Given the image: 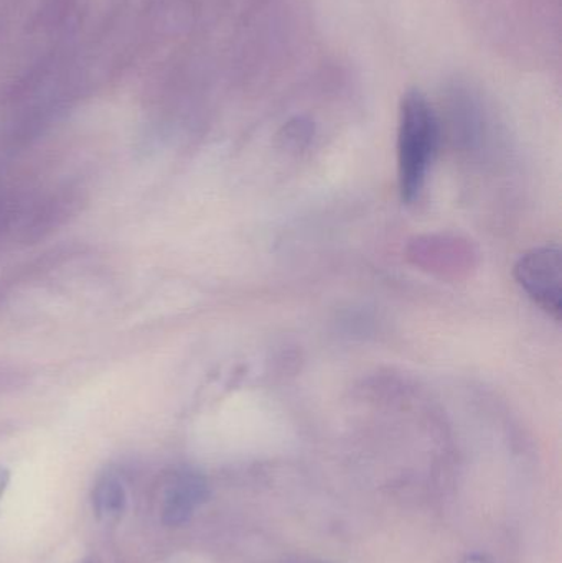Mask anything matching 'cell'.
<instances>
[{"instance_id": "1", "label": "cell", "mask_w": 562, "mask_h": 563, "mask_svg": "<svg viewBox=\"0 0 562 563\" xmlns=\"http://www.w3.org/2000/svg\"><path fill=\"white\" fill-rule=\"evenodd\" d=\"M438 139V119L428 99L419 91L406 92L398 121V184L406 205L415 203L425 190Z\"/></svg>"}, {"instance_id": "7", "label": "cell", "mask_w": 562, "mask_h": 563, "mask_svg": "<svg viewBox=\"0 0 562 563\" xmlns=\"http://www.w3.org/2000/svg\"><path fill=\"white\" fill-rule=\"evenodd\" d=\"M79 563H91V562H79Z\"/></svg>"}, {"instance_id": "4", "label": "cell", "mask_w": 562, "mask_h": 563, "mask_svg": "<svg viewBox=\"0 0 562 563\" xmlns=\"http://www.w3.org/2000/svg\"><path fill=\"white\" fill-rule=\"evenodd\" d=\"M128 508V493L124 483L115 473H102L92 488V509L96 518L104 525H112L122 518Z\"/></svg>"}, {"instance_id": "2", "label": "cell", "mask_w": 562, "mask_h": 563, "mask_svg": "<svg viewBox=\"0 0 562 563\" xmlns=\"http://www.w3.org/2000/svg\"><path fill=\"white\" fill-rule=\"evenodd\" d=\"M515 280L531 301L554 320L562 313V261L560 246L533 247L515 264Z\"/></svg>"}, {"instance_id": "6", "label": "cell", "mask_w": 562, "mask_h": 563, "mask_svg": "<svg viewBox=\"0 0 562 563\" xmlns=\"http://www.w3.org/2000/svg\"><path fill=\"white\" fill-rule=\"evenodd\" d=\"M461 563H494L492 559H488L487 555H469V558H465L464 561Z\"/></svg>"}, {"instance_id": "3", "label": "cell", "mask_w": 562, "mask_h": 563, "mask_svg": "<svg viewBox=\"0 0 562 563\" xmlns=\"http://www.w3.org/2000/svg\"><path fill=\"white\" fill-rule=\"evenodd\" d=\"M208 496L210 488L203 475L197 472L177 473L164 492L162 522L170 528L184 526L208 501Z\"/></svg>"}, {"instance_id": "5", "label": "cell", "mask_w": 562, "mask_h": 563, "mask_svg": "<svg viewBox=\"0 0 562 563\" xmlns=\"http://www.w3.org/2000/svg\"><path fill=\"white\" fill-rule=\"evenodd\" d=\"M10 478H12L10 470L0 465V506H2L3 496H5L7 489H9Z\"/></svg>"}]
</instances>
